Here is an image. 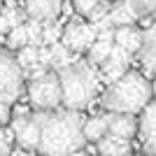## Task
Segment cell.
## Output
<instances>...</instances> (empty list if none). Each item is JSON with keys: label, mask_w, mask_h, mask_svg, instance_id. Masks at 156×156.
I'll return each mask as SVG.
<instances>
[{"label": "cell", "mask_w": 156, "mask_h": 156, "mask_svg": "<svg viewBox=\"0 0 156 156\" xmlns=\"http://www.w3.org/2000/svg\"><path fill=\"white\" fill-rule=\"evenodd\" d=\"M82 114L79 112H54L40 114V142L37 149L44 156H68L84 147L82 135Z\"/></svg>", "instance_id": "1"}, {"label": "cell", "mask_w": 156, "mask_h": 156, "mask_svg": "<svg viewBox=\"0 0 156 156\" xmlns=\"http://www.w3.org/2000/svg\"><path fill=\"white\" fill-rule=\"evenodd\" d=\"M58 86H61V103L68 112H79L89 107L100 91V75L84 61H75L72 65L58 70Z\"/></svg>", "instance_id": "2"}, {"label": "cell", "mask_w": 156, "mask_h": 156, "mask_svg": "<svg viewBox=\"0 0 156 156\" xmlns=\"http://www.w3.org/2000/svg\"><path fill=\"white\" fill-rule=\"evenodd\" d=\"M151 86L149 79H144L137 72H126L121 79H117L114 84L103 93V107L112 112V114H135L142 112L144 105L151 103Z\"/></svg>", "instance_id": "3"}, {"label": "cell", "mask_w": 156, "mask_h": 156, "mask_svg": "<svg viewBox=\"0 0 156 156\" xmlns=\"http://www.w3.org/2000/svg\"><path fill=\"white\" fill-rule=\"evenodd\" d=\"M21 89H23L21 68L16 65L14 56H9L7 51H0V103L12 105L21 96Z\"/></svg>", "instance_id": "4"}, {"label": "cell", "mask_w": 156, "mask_h": 156, "mask_svg": "<svg viewBox=\"0 0 156 156\" xmlns=\"http://www.w3.org/2000/svg\"><path fill=\"white\" fill-rule=\"evenodd\" d=\"M28 98L37 110H56L61 105V86L56 72H47L44 77L33 79L28 86Z\"/></svg>", "instance_id": "5"}, {"label": "cell", "mask_w": 156, "mask_h": 156, "mask_svg": "<svg viewBox=\"0 0 156 156\" xmlns=\"http://www.w3.org/2000/svg\"><path fill=\"white\" fill-rule=\"evenodd\" d=\"M63 42L61 44L68 51H84L96 42V28L91 23H82V21H70L63 30Z\"/></svg>", "instance_id": "6"}, {"label": "cell", "mask_w": 156, "mask_h": 156, "mask_svg": "<svg viewBox=\"0 0 156 156\" xmlns=\"http://www.w3.org/2000/svg\"><path fill=\"white\" fill-rule=\"evenodd\" d=\"M12 135L23 149H37L40 142V114H26V117L12 119Z\"/></svg>", "instance_id": "7"}, {"label": "cell", "mask_w": 156, "mask_h": 156, "mask_svg": "<svg viewBox=\"0 0 156 156\" xmlns=\"http://www.w3.org/2000/svg\"><path fill=\"white\" fill-rule=\"evenodd\" d=\"M156 107L154 103H147L142 110V117H140V126H137V133H140V142H142V149L147 156L156 154Z\"/></svg>", "instance_id": "8"}, {"label": "cell", "mask_w": 156, "mask_h": 156, "mask_svg": "<svg viewBox=\"0 0 156 156\" xmlns=\"http://www.w3.org/2000/svg\"><path fill=\"white\" fill-rule=\"evenodd\" d=\"M63 0H26V14L35 21H56Z\"/></svg>", "instance_id": "9"}, {"label": "cell", "mask_w": 156, "mask_h": 156, "mask_svg": "<svg viewBox=\"0 0 156 156\" xmlns=\"http://www.w3.org/2000/svg\"><path fill=\"white\" fill-rule=\"evenodd\" d=\"M105 121H107V135L119 137V140H128L130 142V137L137 130V124L130 114H107Z\"/></svg>", "instance_id": "10"}, {"label": "cell", "mask_w": 156, "mask_h": 156, "mask_svg": "<svg viewBox=\"0 0 156 156\" xmlns=\"http://www.w3.org/2000/svg\"><path fill=\"white\" fill-rule=\"evenodd\" d=\"M140 44H142V33L135 30L133 26H121L114 28V47L124 49L126 54H137L140 51Z\"/></svg>", "instance_id": "11"}, {"label": "cell", "mask_w": 156, "mask_h": 156, "mask_svg": "<svg viewBox=\"0 0 156 156\" xmlns=\"http://www.w3.org/2000/svg\"><path fill=\"white\" fill-rule=\"evenodd\" d=\"M137 58L142 63L147 77H151V75H154V63H156V56H154V26H147V30L142 33V44H140Z\"/></svg>", "instance_id": "12"}, {"label": "cell", "mask_w": 156, "mask_h": 156, "mask_svg": "<svg viewBox=\"0 0 156 156\" xmlns=\"http://www.w3.org/2000/svg\"><path fill=\"white\" fill-rule=\"evenodd\" d=\"M98 151L103 156H128L130 151V142L128 140H119V137L105 135L98 140Z\"/></svg>", "instance_id": "13"}, {"label": "cell", "mask_w": 156, "mask_h": 156, "mask_svg": "<svg viewBox=\"0 0 156 156\" xmlns=\"http://www.w3.org/2000/svg\"><path fill=\"white\" fill-rule=\"evenodd\" d=\"M82 135L84 140H91V142H98L100 137L107 135V121L105 117H91L89 121L82 124Z\"/></svg>", "instance_id": "14"}, {"label": "cell", "mask_w": 156, "mask_h": 156, "mask_svg": "<svg viewBox=\"0 0 156 156\" xmlns=\"http://www.w3.org/2000/svg\"><path fill=\"white\" fill-rule=\"evenodd\" d=\"M110 21H112V26H117V28H121V26H130V23H135V16H133V12H130L128 7L124 5V2H117V5H112L110 7Z\"/></svg>", "instance_id": "15"}, {"label": "cell", "mask_w": 156, "mask_h": 156, "mask_svg": "<svg viewBox=\"0 0 156 156\" xmlns=\"http://www.w3.org/2000/svg\"><path fill=\"white\" fill-rule=\"evenodd\" d=\"M0 7H2V14H0V16H2V19H5L12 28L14 26H21V23L26 21V14L19 12V5H16L14 0H5Z\"/></svg>", "instance_id": "16"}, {"label": "cell", "mask_w": 156, "mask_h": 156, "mask_svg": "<svg viewBox=\"0 0 156 156\" xmlns=\"http://www.w3.org/2000/svg\"><path fill=\"white\" fill-rule=\"evenodd\" d=\"M110 49H112V42H100L96 40L91 47H89V65H103L110 56Z\"/></svg>", "instance_id": "17"}, {"label": "cell", "mask_w": 156, "mask_h": 156, "mask_svg": "<svg viewBox=\"0 0 156 156\" xmlns=\"http://www.w3.org/2000/svg\"><path fill=\"white\" fill-rule=\"evenodd\" d=\"M100 68H103V79H105L110 86L114 84L117 79H121L126 72H128V65H121V63H117V61H110V58L105 61Z\"/></svg>", "instance_id": "18"}, {"label": "cell", "mask_w": 156, "mask_h": 156, "mask_svg": "<svg viewBox=\"0 0 156 156\" xmlns=\"http://www.w3.org/2000/svg\"><path fill=\"white\" fill-rule=\"evenodd\" d=\"M63 28L58 21H42V47H51L56 42H61Z\"/></svg>", "instance_id": "19"}, {"label": "cell", "mask_w": 156, "mask_h": 156, "mask_svg": "<svg viewBox=\"0 0 156 156\" xmlns=\"http://www.w3.org/2000/svg\"><path fill=\"white\" fill-rule=\"evenodd\" d=\"M124 5L133 12L135 19H144V16H149V14H151L156 0H124Z\"/></svg>", "instance_id": "20"}, {"label": "cell", "mask_w": 156, "mask_h": 156, "mask_svg": "<svg viewBox=\"0 0 156 156\" xmlns=\"http://www.w3.org/2000/svg\"><path fill=\"white\" fill-rule=\"evenodd\" d=\"M28 44V35H26V28L23 23L21 26H14L12 30L7 33V47L9 49H21V47Z\"/></svg>", "instance_id": "21"}, {"label": "cell", "mask_w": 156, "mask_h": 156, "mask_svg": "<svg viewBox=\"0 0 156 156\" xmlns=\"http://www.w3.org/2000/svg\"><path fill=\"white\" fill-rule=\"evenodd\" d=\"M16 65H19L21 70H26V68H30V65H35L37 63V49L35 47H21L19 49V56H16Z\"/></svg>", "instance_id": "22"}, {"label": "cell", "mask_w": 156, "mask_h": 156, "mask_svg": "<svg viewBox=\"0 0 156 156\" xmlns=\"http://www.w3.org/2000/svg\"><path fill=\"white\" fill-rule=\"evenodd\" d=\"M110 2H107V0H98L96 2V7H93L91 9V14H89V19H91V23H96V21H100L103 19V16H107V14H110Z\"/></svg>", "instance_id": "23"}, {"label": "cell", "mask_w": 156, "mask_h": 156, "mask_svg": "<svg viewBox=\"0 0 156 156\" xmlns=\"http://www.w3.org/2000/svg\"><path fill=\"white\" fill-rule=\"evenodd\" d=\"M107 58H110V61H117V63H121V65H130V63H133V56H130V54H126L124 49L114 47V44H112L110 56H107Z\"/></svg>", "instance_id": "24"}, {"label": "cell", "mask_w": 156, "mask_h": 156, "mask_svg": "<svg viewBox=\"0 0 156 156\" xmlns=\"http://www.w3.org/2000/svg\"><path fill=\"white\" fill-rule=\"evenodd\" d=\"M12 133L5 128H0V156H9L12 154Z\"/></svg>", "instance_id": "25"}, {"label": "cell", "mask_w": 156, "mask_h": 156, "mask_svg": "<svg viewBox=\"0 0 156 156\" xmlns=\"http://www.w3.org/2000/svg\"><path fill=\"white\" fill-rule=\"evenodd\" d=\"M96 2H98V0H72V7H75L79 14H86V16H89L91 9L96 7Z\"/></svg>", "instance_id": "26"}, {"label": "cell", "mask_w": 156, "mask_h": 156, "mask_svg": "<svg viewBox=\"0 0 156 156\" xmlns=\"http://www.w3.org/2000/svg\"><path fill=\"white\" fill-rule=\"evenodd\" d=\"M37 63L44 68H51V51L49 47H37Z\"/></svg>", "instance_id": "27"}, {"label": "cell", "mask_w": 156, "mask_h": 156, "mask_svg": "<svg viewBox=\"0 0 156 156\" xmlns=\"http://www.w3.org/2000/svg\"><path fill=\"white\" fill-rule=\"evenodd\" d=\"M9 119H12V110H9V105L0 103V126H5Z\"/></svg>", "instance_id": "28"}, {"label": "cell", "mask_w": 156, "mask_h": 156, "mask_svg": "<svg viewBox=\"0 0 156 156\" xmlns=\"http://www.w3.org/2000/svg\"><path fill=\"white\" fill-rule=\"evenodd\" d=\"M68 156H91V154H86V151L79 149V151H72V154H68Z\"/></svg>", "instance_id": "29"}, {"label": "cell", "mask_w": 156, "mask_h": 156, "mask_svg": "<svg viewBox=\"0 0 156 156\" xmlns=\"http://www.w3.org/2000/svg\"><path fill=\"white\" fill-rule=\"evenodd\" d=\"M0 5H2V0H0Z\"/></svg>", "instance_id": "30"}, {"label": "cell", "mask_w": 156, "mask_h": 156, "mask_svg": "<svg viewBox=\"0 0 156 156\" xmlns=\"http://www.w3.org/2000/svg\"><path fill=\"white\" fill-rule=\"evenodd\" d=\"M42 156H44V154H42Z\"/></svg>", "instance_id": "31"}]
</instances>
